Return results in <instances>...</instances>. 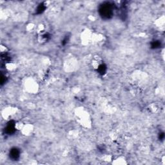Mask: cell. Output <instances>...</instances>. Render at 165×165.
<instances>
[{
  "label": "cell",
  "instance_id": "1",
  "mask_svg": "<svg viewBox=\"0 0 165 165\" xmlns=\"http://www.w3.org/2000/svg\"><path fill=\"white\" fill-rule=\"evenodd\" d=\"M77 121L84 128H89L92 127V120L88 112L83 107H77L74 112Z\"/></svg>",
  "mask_w": 165,
  "mask_h": 165
},
{
  "label": "cell",
  "instance_id": "2",
  "mask_svg": "<svg viewBox=\"0 0 165 165\" xmlns=\"http://www.w3.org/2000/svg\"><path fill=\"white\" fill-rule=\"evenodd\" d=\"M23 87L25 90L28 92V93L34 94L37 92L39 89V85L34 79L29 77L24 80Z\"/></svg>",
  "mask_w": 165,
  "mask_h": 165
},
{
  "label": "cell",
  "instance_id": "3",
  "mask_svg": "<svg viewBox=\"0 0 165 165\" xmlns=\"http://www.w3.org/2000/svg\"><path fill=\"white\" fill-rule=\"evenodd\" d=\"M95 34L89 29L84 30L81 35V40L84 45H89L91 43H93L94 39Z\"/></svg>",
  "mask_w": 165,
  "mask_h": 165
},
{
  "label": "cell",
  "instance_id": "4",
  "mask_svg": "<svg viewBox=\"0 0 165 165\" xmlns=\"http://www.w3.org/2000/svg\"><path fill=\"white\" fill-rule=\"evenodd\" d=\"M18 108L14 107H6L2 111V116L5 120H9L16 114Z\"/></svg>",
  "mask_w": 165,
  "mask_h": 165
},
{
  "label": "cell",
  "instance_id": "5",
  "mask_svg": "<svg viewBox=\"0 0 165 165\" xmlns=\"http://www.w3.org/2000/svg\"><path fill=\"white\" fill-rule=\"evenodd\" d=\"M33 131H34V126L32 124H24L22 129L21 130L22 133L26 136H28L32 134Z\"/></svg>",
  "mask_w": 165,
  "mask_h": 165
},
{
  "label": "cell",
  "instance_id": "6",
  "mask_svg": "<svg viewBox=\"0 0 165 165\" xmlns=\"http://www.w3.org/2000/svg\"><path fill=\"white\" fill-rule=\"evenodd\" d=\"M102 63H103L102 59L100 56L94 57L93 59H92V62H91L92 67H93V69L95 70L100 69L101 66L102 65Z\"/></svg>",
  "mask_w": 165,
  "mask_h": 165
},
{
  "label": "cell",
  "instance_id": "7",
  "mask_svg": "<svg viewBox=\"0 0 165 165\" xmlns=\"http://www.w3.org/2000/svg\"><path fill=\"white\" fill-rule=\"evenodd\" d=\"M5 67L6 68V70H8L9 72H14L17 69L16 64L12 62V61H9L8 63H6L5 65Z\"/></svg>",
  "mask_w": 165,
  "mask_h": 165
},
{
  "label": "cell",
  "instance_id": "8",
  "mask_svg": "<svg viewBox=\"0 0 165 165\" xmlns=\"http://www.w3.org/2000/svg\"><path fill=\"white\" fill-rule=\"evenodd\" d=\"M112 164L123 165V164H127V162L126 159H125L124 157L120 156V157H117L116 159H114V161H113V162H112Z\"/></svg>",
  "mask_w": 165,
  "mask_h": 165
},
{
  "label": "cell",
  "instance_id": "9",
  "mask_svg": "<svg viewBox=\"0 0 165 165\" xmlns=\"http://www.w3.org/2000/svg\"><path fill=\"white\" fill-rule=\"evenodd\" d=\"M155 24L157 25V27H159L161 29L164 28V16H162L160 18H158L156 22H155Z\"/></svg>",
  "mask_w": 165,
  "mask_h": 165
},
{
  "label": "cell",
  "instance_id": "10",
  "mask_svg": "<svg viewBox=\"0 0 165 165\" xmlns=\"http://www.w3.org/2000/svg\"><path fill=\"white\" fill-rule=\"evenodd\" d=\"M0 51H1L2 53H6V52H7L8 51V49L7 47H6L5 45H0Z\"/></svg>",
  "mask_w": 165,
  "mask_h": 165
}]
</instances>
